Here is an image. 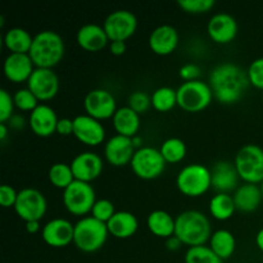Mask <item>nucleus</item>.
I'll use <instances>...</instances> for the list:
<instances>
[{
    "label": "nucleus",
    "mask_w": 263,
    "mask_h": 263,
    "mask_svg": "<svg viewBox=\"0 0 263 263\" xmlns=\"http://www.w3.org/2000/svg\"><path fill=\"white\" fill-rule=\"evenodd\" d=\"M208 84L215 99L226 105L238 103L251 85L246 69L233 62H222L213 67Z\"/></svg>",
    "instance_id": "f257e3e1"
},
{
    "label": "nucleus",
    "mask_w": 263,
    "mask_h": 263,
    "mask_svg": "<svg viewBox=\"0 0 263 263\" xmlns=\"http://www.w3.org/2000/svg\"><path fill=\"white\" fill-rule=\"evenodd\" d=\"M212 233L210 218L200 211H182L175 217V235L185 246H203L210 241Z\"/></svg>",
    "instance_id": "f03ea898"
},
{
    "label": "nucleus",
    "mask_w": 263,
    "mask_h": 263,
    "mask_svg": "<svg viewBox=\"0 0 263 263\" xmlns=\"http://www.w3.org/2000/svg\"><path fill=\"white\" fill-rule=\"evenodd\" d=\"M66 53L64 40L57 31L41 30L33 35L30 57L39 68H54Z\"/></svg>",
    "instance_id": "7ed1b4c3"
},
{
    "label": "nucleus",
    "mask_w": 263,
    "mask_h": 263,
    "mask_svg": "<svg viewBox=\"0 0 263 263\" xmlns=\"http://www.w3.org/2000/svg\"><path fill=\"white\" fill-rule=\"evenodd\" d=\"M108 235L107 223L97 220L91 215L85 216L74 223L73 244L81 252L94 253L104 247Z\"/></svg>",
    "instance_id": "20e7f679"
},
{
    "label": "nucleus",
    "mask_w": 263,
    "mask_h": 263,
    "mask_svg": "<svg viewBox=\"0 0 263 263\" xmlns=\"http://www.w3.org/2000/svg\"><path fill=\"white\" fill-rule=\"evenodd\" d=\"M176 186L185 197H202L212 187L211 168L202 163H189L176 176Z\"/></svg>",
    "instance_id": "39448f33"
},
{
    "label": "nucleus",
    "mask_w": 263,
    "mask_h": 263,
    "mask_svg": "<svg viewBox=\"0 0 263 263\" xmlns=\"http://www.w3.org/2000/svg\"><path fill=\"white\" fill-rule=\"evenodd\" d=\"M176 90L177 105L186 112H200L215 99L210 84L203 80L184 81Z\"/></svg>",
    "instance_id": "423d86ee"
},
{
    "label": "nucleus",
    "mask_w": 263,
    "mask_h": 263,
    "mask_svg": "<svg viewBox=\"0 0 263 263\" xmlns=\"http://www.w3.org/2000/svg\"><path fill=\"white\" fill-rule=\"evenodd\" d=\"M234 164L240 180L252 184L263 181V148L257 144H246L236 153Z\"/></svg>",
    "instance_id": "0eeeda50"
},
{
    "label": "nucleus",
    "mask_w": 263,
    "mask_h": 263,
    "mask_svg": "<svg viewBox=\"0 0 263 263\" xmlns=\"http://www.w3.org/2000/svg\"><path fill=\"white\" fill-rule=\"evenodd\" d=\"M62 200L71 215L85 217L91 213L92 207L97 202V194L90 182L74 180L68 187L63 190Z\"/></svg>",
    "instance_id": "6e6552de"
},
{
    "label": "nucleus",
    "mask_w": 263,
    "mask_h": 263,
    "mask_svg": "<svg viewBox=\"0 0 263 263\" xmlns=\"http://www.w3.org/2000/svg\"><path fill=\"white\" fill-rule=\"evenodd\" d=\"M166 164L167 162L164 161L159 148L144 145L136 149L130 166L138 177L143 180H153L163 174Z\"/></svg>",
    "instance_id": "1a4fd4ad"
},
{
    "label": "nucleus",
    "mask_w": 263,
    "mask_h": 263,
    "mask_svg": "<svg viewBox=\"0 0 263 263\" xmlns=\"http://www.w3.org/2000/svg\"><path fill=\"white\" fill-rule=\"evenodd\" d=\"M48 211V200L36 187H23L18 192L14 212L25 222L40 221Z\"/></svg>",
    "instance_id": "9d476101"
},
{
    "label": "nucleus",
    "mask_w": 263,
    "mask_h": 263,
    "mask_svg": "<svg viewBox=\"0 0 263 263\" xmlns=\"http://www.w3.org/2000/svg\"><path fill=\"white\" fill-rule=\"evenodd\" d=\"M138 25V17L128 9L113 10L103 22V27L110 41H126L136 32Z\"/></svg>",
    "instance_id": "9b49d317"
},
{
    "label": "nucleus",
    "mask_w": 263,
    "mask_h": 263,
    "mask_svg": "<svg viewBox=\"0 0 263 263\" xmlns=\"http://www.w3.org/2000/svg\"><path fill=\"white\" fill-rule=\"evenodd\" d=\"M84 108L86 115L97 118V120H108L115 116L117 110L116 98L107 89H92L85 95Z\"/></svg>",
    "instance_id": "f8f14e48"
},
{
    "label": "nucleus",
    "mask_w": 263,
    "mask_h": 263,
    "mask_svg": "<svg viewBox=\"0 0 263 263\" xmlns=\"http://www.w3.org/2000/svg\"><path fill=\"white\" fill-rule=\"evenodd\" d=\"M27 87L40 102H48L55 98L59 91V77L54 68L36 67L27 81Z\"/></svg>",
    "instance_id": "ddd939ff"
},
{
    "label": "nucleus",
    "mask_w": 263,
    "mask_h": 263,
    "mask_svg": "<svg viewBox=\"0 0 263 263\" xmlns=\"http://www.w3.org/2000/svg\"><path fill=\"white\" fill-rule=\"evenodd\" d=\"M71 168L74 180L90 182L97 180L104 170V161L95 152H81L76 154L71 161Z\"/></svg>",
    "instance_id": "4468645a"
},
{
    "label": "nucleus",
    "mask_w": 263,
    "mask_h": 263,
    "mask_svg": "<svg viewBox=\"0 0 263 263\" xmlns=\"http://www.w3.org/2000/svg\"><path fill=\"white\" fill-rule=\"evenodd\" d=\"M74 223L63 217H55L49 220L41 229V238L53 248H64L73 243Z\"/></svg>",
    "instance_id": "2eb2a0df"
},
{
    "label": "nucleus",
    "mask_w": 263,
    "mask_h": 263,
    "mask_svg": "<svg viewBox=\"0 0 263 263\" xmlns=\"http://www.w3.org/2000/svg\"><path fill=\"white\" fill-rule=\"evenodd\" d=\"M73 136L85 145L98 146L105 140V128L99 120L84 113L73 118Z\"/></svg>",
    "instance_id": "dca6fc26"
},
{
    "label": "nucleus",
    "mask_w": 263,
    "mask_h": 263,
    "mask_svg": "<svg viewBox=\"0 0 263 263\" xmlns=\"http://www.w3.org/2000/svg\"><path fill=\"white\" fill-rule=\"evenodd\" d=\"M239 31L238 21L226 12L215 13L207 23V33L216 44H229L236 37Z\"/></svg>",
    "instance_id": "f3484780"
},
{
    "label": "nucleus",
    "mask_w": 263,
    "mask_h": 263,
    "mask_svg": "<svg viewBox=\"0 0 263 263\" xmlns=\"http://www.w3.org/2000/svg\"><path fill=\"white\" fill-rule=\"evenodd\" d=\"M136 148L133 144V138L116 135L110 136L104 144V158L109 164L115 167H122L131 163Z\"/></svg>",
    "instance_id": "a211bd4d"
},
{
    "label": "nucleus",
    "mask_w": 263,
    "mask_h": 263,
    "mask_svg": "<svg viewBox=\"0 0 263 263\" xmlns=\"http://www.w3.org/2000/svg\"><path fill=\"white\" fill-rule=\"evenodd\" d=\"M179 41L180 35L177 28L170 23H163L157 26L149 33L148 45L154 54L170 55L176 50Z\"/></svg>",
    "instance_id": "6ab92c4d"
},
{
    "label": "nucleus",
    "mask_w": 263,
    "mask_h": 263,
    "mask_svg": "<svg viewBox=\"0 0 263 263\" xmlns=\"http://www.w3.org/2000/svg\"><path fill=\"white\" fill-rule=\"evenodd\" d=\"M239 176L234 162L217 161L211 168V181L212 189L216 193H228L231 194L239 186Z\"/></svg>",
    "instance_id": "aec40b11"
},
{
    "label": "nucleus",
    "mask_w": 263,
    "mask_h": 263,
    "mask_svg": "<svg viewBox=\"0 0 263 263\" xmlns=\"http://www.w3.org/2000/svg\"><path fill=\"white\" fill-rule=\"evenodd\" d=\"M58 121L59 118L54 108L45 103H40L28 116V125L31 130L40 138H49L57 133Z\"/></svg>",
    "instance_id": "412c9836"
},
{
    "label": "nucleus",
    "mask_w": 263,
    "mask_h": 263,
    "mask_svg": "<svg viewBox=\"0 0 263 263\" xmlns=\"http://www.w3.org/2000/svg\"><path fill=\"white\" fill-rule=\"evenodd\" d=\"M36 66L33 64L30 54L9 53L3 63V72L9 81L14 84L27 82Z\"/></svg>",
    "instance_id": "4be33fe9"
},
{
    "label": "nucleus",
    "mask_w": 263,
    "mask_h": 263,
    "mask_svg": "<svg viewBox=\"0 0 263 263\" xmlns=\"http://www.w3.org/2000/svg\"><path fill=\"white\" fill-rule=\"evenodd\" d=\"M76 41L81 49L86 51H100L109 45L110 40L103 25L85 23L77 30Z\"/></svg>",
    "instance_id": "5701e85b"
},
{
    "label": "nucleus",
    "mask_w": 263,
    "mask_h": 263,
    "mask_svg": "<svg viewBox=\"0 0 263 263\" xmlns=\"http://www.w3.org/2000/svg\"><path fill=\"white\" fill-rule=\"evenodd\" d=\"M236 211L244 213H251L258 210L263 200V195L259 184L243 182L233 193Z\"/></svg>",
    "instance_id": "b1692460"
},
{
    "label": "nucleus",
    "mask_w": 263,
    "mask_h": 263,
    "mask_svg": "<svg viewBox=\"0 0 263 263\" xmlns=\"http://www.w3.org/2000/svg\"><path fill=\"white\" fill-rule=\"evenodd\" d=\"M110 235L117 239H128L136 234L139 229V220L130 211H117L107 222Z\"/></svg>",
    "instance_id": "393cba45"
},
{
    "label": "nucleus",
    "mask_w": 263,
    "mask_h": 263,
    "mask_svg": "<svg viewBox=\"0 0 263 263\" xmlns=\"http://www.w3.org/2000/svg\"><path fill=\"white\" fill-rule=\"evenodd\" d=\"M112 122L116 133L127 138H134L138 135L141 120L138 112L131 109L128 105H123L117 108L115 116L112 117Z\"/></svg>",
    "instance_id": "a878e982"
},
{
    "label": "nucleus",
    "mask_w": 263,
    "mask_h": 263,
    "mask_svg": "<svg viewBox=\"0 0 263 263\" xmlns=\"http://www.w3.org/2000/svg\"><path fill=\"white\" fill-rule=\"evenodd\" d=\"M146 226L154 236L167 239L175 235V217L164 210H154L146 217Z\"/></svg>",
    "instance_id": "bb28decb"
},
{
    "label": "nucleus",
    "mask_w": 263,
    "mask_h": 263,
    "mask_svg": "<svg viewBox=\"0 0 263 263\" xmlns=\"http://www.w3.org/2000/svg\"><path fill=\"white\" fill-rule=\"evenodd\" d=\"M32 40L33 35L22 27H10L3 35V45L9 50V53L28 54Z\"/></svg>",
    "instance_id": "cd10ccee"
},
{
    "label": "nucleus",
    "mask_w": 263,
    "mask_h": 263,
    "mask_svg": "<svg viewBox=\"0 0 263 263\" xmlns=\"http://www.w3.org/2000/svg\"><path fill=\"white\" fill-rule=\"evenodd\" d=\"M210 247L221 259L230 258L236 248V239L228 229H218L213 231L210 238Z\"/></svg>",
    "instance_id": "c85d7f7f"
},
{
    "label": "nucleus",
    "mask_w": 263,
    "mask_h": 263,
    "mask_svg": "<svg viewBox=\"0 0 263 263\" xmlns=\"http://www.w3.org/2000/svg\"><path fill=\"white\" fill-rule=\"evenodd\" d=\"M211 216L218 221L230 220L235 213L236 207L234 202L233 194L228 193H216L210 200L208 204Z\"/></svg>",
    "instance_id": "c756f323"
},
{
    "label": "nucleus",
    "mask_w": 263,
    "mask_h": 263,
    "mask_svg": "<svg viewBox=\"0 0 263 263\" xmlns=\"http://www.w3.org/2000/svg\"><path fill=\"white\" fill-rule=\"evenodd\" d=\"M151 98L152 107L158 112H168L177 105V90L171 86H159Z\"/></svg>",
    "instance_id": "7c9ffc66"
},
{
    "label": "nucleus",
    "mask_w": 263,
    "mask_h": 263,
    "mask_svg": "<svg viewBox=\"0 0 263 263\" xmlns=\"http://www.w3.org/2000/svg\"><path fill=\"white\" fill-rule=\"evenodd\" d=\"M159 151H161V154L167 163H179L186 157L187 148L182 139L172 136V138L166 139L161 144Z\"/></svg>",
    "instance_id": "2f4dec72"
},
{
    "label": "nucleus",
    "mask_w": 263,
    "mask_h": 263,
    "mask_svg": "<svg viewBox=\"0 0 263 263\" xmlns=\"http://www.w3.org/2000/svg\"><path fill=\"white\" fill-rule=\"evenodd\" d=\"M48 179L54 187L64 190L74 181L71 164L64 162H57L51 164L48 171Z\"/></svg>",
    "instance_id": "473e14b6"
},
{
    "label": "nucleus",
    "mask_w": 263,
    "mask_h": 263,
    "mask_svg": "<svg viewBox=\"0 0 263 263\" xmlns=\"http://www.w3.org/2000/svg\"><path fill=\"white\" fill-rule=\"evenodd\" d=\"M185 263H222V259L211 249L210 246L189 247L185 253Z\"/></svg>",
    "instance_id": "72a5a7b5"
},
{
    "label": "nucleus",
    "mask_w": 263,
    "mask_h": 263,
    "mask_svg": "<svg viewBox=\"0 0 263 263\" xmlns=\"http://www.w3.org/2000/svg\"><path fill=\"white\" fill-rule=\"evenodd\" d=\"M13 100H14L15 108H18L22 112L31 113L40 104V100L36 98V95L27 86L15 90V92L13 94Z\"/></svg>",
    "instance_id": "f704fd0d"
},
{
    "label": "nucleus",
    "mask_w": 263,
    "mask_h": 263,
    "mask_svg": "<svg viewBox=\"0 0 263 263\" xmlns=\"http://www.w3.org/2000/svg\"><path fill=\"white\" fill-rule=\"evenodd\" d=\"M116 212L117 211H116L115 203L112 200L107 199V198H102V199H97L90 215L94 218H97V220L107 223Z\"/></svg>",
    "instance_id": "c9c22d12"
},
{
    "label": "nucleus",
    "mask_w": 263,
    "mask_h": 263,
    "mask_svg": "<svg viewBox=\"0 0 263 263\" xmlns=\"http://www.w3.org/2000/svg\"><path fill=\"white\" fill-rule=\"evenodd\" d=\"M177 5L184 12L192 14H203L216 5L215 0H177Z\"/></svg>",
    "instance_id": "e433bc0d"
},
{
    "label": "nucleus",
    "mask_w": 263,
    "mask_h": 263,
    "mask_svg": "<svg viewBox=\"0 0 263 263\" xmlns=\"http://www.w3.org/2000/svg\"><path fill=\"white\" fill-rule=\"evenodd\" d=\"M127 105L131 109L141 115V113L146 112L152 105V98L148 92L143 91V90H135L128 95Z\"/></svg>",
    "instance_id": "4c0bfd02"
},
{
    "label": "nucleus",
    "mask_w": 263,
    "mask_h": 263,
    "mask_svg": "<svg viewBox=\"0 0 263 263\" xmlns=\"http://www.w3.org/2000/svg\"><path fill=\"white\" fill-rule=\"evenodd\" d=\"M249 84L263 91V57L253 59L247 68Z\"/></svg>",
    "instance_id": "58836bf2"
},
{
    "label": "nucleus",
    "mask_w": 263,
    "mask_h": 263,
    "mask_svg": "<svg viewBox=\"0 0 263 263\" xmlns=\"http://www.w3.org/2000/svg\"><path fill=\"white\" fill-rule=\"evenodd\" d=\"M14 100L13 94H10L8 90H0V123H7L14 115Z\"/></svg>",
    "instance_id": "ea45409f"
},
{
    "label": "nucleus",
    "mask_w": 263,
    "mask_h": 263,
    "mask_svg": "<svg viewBox=\"0 0 263 263\" xmlns=\"http://www.w3.org/2000/svg\"><path fill=\"white\" fill-rule=\"evenodd\" d=\"M18 192L12 186V185L3 184L0 186V204L4 208H14L15 202H17Z\"/></svg>",
    "instance_id": "a19ab883"
},
{
    "label": "nucleus",
    "mask_w": 263,
    "mask_h": 263,
    "mask_svg": "<svg viewBox=\"0 0 263 263\" xmlns=\"http://www.w3.org/2000/svg\"><path fill=\"white\" fill-rule=\"evenodd\" d=\"M200 67L197 63H185L180 67L179 74L184 81H194L199 80Z\"/></svg>",
    "instance_id": "79ce46f5"
},
{
    "label": "nucleus",
    "mask_w": 263,
    "mask_h": 263,
    "mask_svg": "<svg viewBox=\"0 0 263 263\" xmlns=\"http://www.w3.org/2000/svg\"><path fill=\"white\" fill-rule=\"evenodd\" d=\"M57 134L62 136L73 135V118H59L58 125H57Z\"/></svg>",
    "instance_id": "37998d69"
},
{
    "label": "nucleus",
    "mask_w": 263,
    "mask_h": 263,
    "mask_svg": "<svg viewBox=\"0 0 263 263\" xmlns=\"http://www.w3.org/2000/svg\"><path fill=\"white\" fill-rule=\"evenodd\" d=\"M108 48H109V51L113 54V55L118 57V55H122V54H125L127 46H126V41L115 40V41H110L109 45H108Z\"/></svg>",
    "instance_id": "c03bdc74"
},
{
    "label": "nucleus",
    "mask_w": 263,
    "mask_h": 263,
    "mask_svg": "<svg viewBox=\"0 0 263 263\" xmlns=\"http://www.w3.org/2000/svg\"><path fill=\"white\" fill-rule=\"evenodd\" d=\"M7 125L9 126V128H13V130H21V128L25 127L26 120L23 116L15 115L14 113V115L10 117V120L7 122Z\"/></svg>",
    "instance_id": "a18cd8bd"
},
{
    "label": "nucleus",
    "mask_w": 263,
    "mask_h": 263,
    "mask_svg": "<svg viewBox=\"0 0 263 263\" xmlns=\"http://www.w3.org/2000/svg\"><path fill=\"white\" fill-rule=\"evenodd\" d=\"M182 246L184 244H182V241L176 235H172L166 239V247L168 251H179Z\"/></svg>",
    "instance_id": "49530a36"
},
{
    "label": "nucleus",
    "mask_w": 263,
    "mask_h": 263,
    "mask_svg": "<svg viewBox=\"0 0 263 263\" xmlns=\"http://www.w3.org/2000/svg\"><path fill=\"white\" fill-rule=\"evenodd\" d=\"M25 223H26V230H27V233L30 234H36L43 229L40 226V221H28V222H25Z\"/></svg>",
    "instance_id": "de8ad7c7"
},
{
    "label": "nucleus",
    "mask_w": 263,
    "mask_h": 263,
    "mask_svg": "<svg viewBox=\"0 0 263 263\" xmlns=\"http://www.w3.org/2000/svg\"><path fill=\"white\" fill-rule=\"evenodd\" d=\"M256 246L258 247V249L263 252V228L259 229L258 233L256 234Z\"/></svg>",
    "instance_id": "09e8293b"
},
{
    "label": "nucleus",
    "mask_w": 263,
    "mask_h": 263,
    "mask_svg": "<svg viewBox=\"0 0 263 263\" xmlns=\"http://www.w3.org/2000/svg\"><path fill=\"white\" fill-rule=\"evenodd\" d=\"M9 126L7 123H0V141H4L8 136Z\"/></svg>",
    "instance_id": "8fccbe9b"
},
{
    "label": "nucleus",
    "mask_w": 263,
    "mask_h": 263,
    "mask_svg": "<svg viewBox=\"0 0 263 263\" xmlns=\"http://www.w3.org/2000/svg\"><path fill=\"white\" fill-rule=\"evenodd\" d=\"M133 144H134V146H135L136 149H139V148H141V146H144V141H143V138H141L140 135H135L133 138Z\"/></svg>",
    "instance_id": "3c124183"
},
{
    "label": "nucleus",
    "mask_w": 263,
    "mask_h": 263,
    "mask_svg": "<svg viewBox=\"0 0 263 263\" xmlns=\"http://www.w3.org/2000/svg\"><path fill=\"white\" fill-rule=\"evenodd\" d=\"M259 186H261V192H262V195H263V181L259 184Z\"/></svg>",
    "instance_id": "603ef678"
},
{
    "label": "nucleus",
    "mask_w": 263,
    "mask_h": 263,
    "mask_svg": "<svg viewBox=\"0 0 263 263\" xmlns=\"http://www.w3.org/2000/svg\"><path fill=\"white\" fill-rule=\"evenodd\" d=\"M262 97H263V95H262Z\"/></svg>",
    "instance_id": "864d4df0"
}]
</instances>
